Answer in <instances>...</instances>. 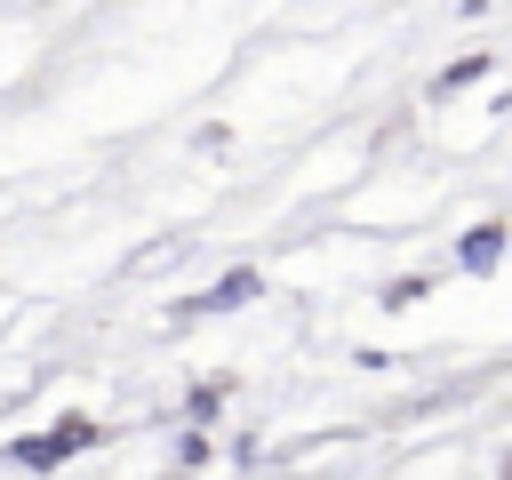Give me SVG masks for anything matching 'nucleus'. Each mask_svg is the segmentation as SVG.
<instances>
[{"label":"nucleus","mask_w":512,"mask_h":480,"mask_svg":"<svg viewBox=\"0 0 512 480\" xmlns=\"http://www.w3.org/2000/svg\"><path fill=\"white\" fill-rule=\"evenodd\" d=\"M96 440V424L88 416H64V424H48L40 440H16V464H64V456H80Z\"/></svg>","instance_id":"obj_1"},{"label":"nucleus","mask_w":512,"mask_h":480,"mask_svg":"<svg viewBox=\"0 0 512 480\" xmlns=\"http://www.w3.org/2000/svg\"><path fill=\"white\" fill-rule=\"evenodd\" d=\"M496 256H504V224H472V232H464V248H456V264H464V272H496Z\"/></svg>","instance_id":"obj_2"},{"label":"nucleus","mask_w":512,"mask_h":480,"mask_svg":"<svg viewBox=\"0 0 512 480\" xmlns=\"http://www.w3.org/2000/svg\"><path fill=\"white\" fill-rule=\"evenodd\" d=\"M256 296V272H232V280H216L208 296H200V312H232V304H248Z\"/></svg>","instance_id":"obj_3"},{"label":"nucleus","mask_w":512,"mask_h":480,"mask_svg":"<svg viewBox=\"0 0 512 480\" xmlns=\"http://www.w3.org/2000/svg\"><path fill=\"white\" fill-rule=\"evenodd\" d=\"M480 72H488V56H456V64H448V72L432 80V96H456V88H472Z\"/></svg>","instance_id":"obj_4"}]
</instances>
